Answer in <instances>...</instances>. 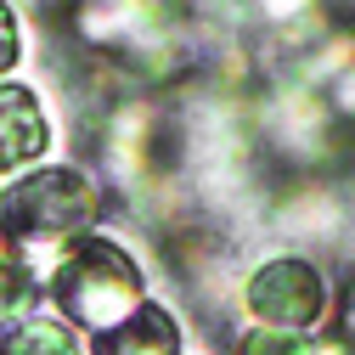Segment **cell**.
<instances>
[{"label": "cell", "mask_w": 355, "mask_h": 355, "mask_svg": "<svg viewBox=\"0 0 355 355\" xmlns=\"http://www.w3.org/2000/svg\"><path fill=\"white\" fill-rule=\"evenodd\" d=\"M51 304L73 327L113 333L141 310V271L107 237H73L51 271Z\"/></svg>", "instance_id": "6da1fadb"}, {"label": "cell", "mask_w": 355, "mask_h": 355, "mask_svg": "<svg viewBox=\"0 0 355 355\" xmlns=\"http://www.w3.org/2000/svg\"><path fill=\"white\" fill-rule=\"evenodd\" d=\"M96 214H102V187L73 164L28 169L0 198V220H6V237H17V248L73 243L85 226H96Z\"/></svg>", "instance_id": "7a4b0ae2"}, {"label": "cell", "mask_w": 355, "mask_h": 355, "mask_svg": "<svg viewBox=\"0 0 355 355\" xmlns=\"http://www.w3.org/2000/svg\"><path fill=\"white\" fill-rule=\"evenodd\" d=\"M243 304L259 327H282V333H304L327 316V277L310 265L304 254H271L248 277Z\"/></svg>", "instance_id": "3957f363"}, {"label": "cell", "mask_w": 355, "mask_h": 355, "mask_svg": "<svg viewBox=\"0 0 355 355\" xmlns=\"http://www.w3.org/2000/svg\"><path fill=\"white\" fill-rule=\"evenodd\" d=\"M51 147V119L28 85L0 79V175H17Z\"/></svg>", "instance_id": "277c9868"}, {"label": "cell", "mask_w": 355, "mask_h": 355, "mask_svg": "<svg viewBox=\"0 0 355 355\" xmlns=\"http://www.w3.org/2000/svg\"><path fill=\"white\" fill-rule=\"evenodd\" d=\"M338 220H344V209H338V198L327 187H293L277 203V226L288 237H299V243H327L338 232Z\"/></svg>", "instance_id": "5b68a950"}, {"label": "cell", "mask_w": 355, "mask_h": 355, "mask_svg": "<svg viewBox=\"0 0 355 355\" xmlns=\"http://www.w3.org/2000/svg\"><path fill=\"white\" fill-rule=\"evenodd\" d=\"M102 355H181V333H175L169 310L141 304L124 327L102 333Z\"/></svg>", "instance_id": "8992f818"}, {"label": "cell", "mask_w": 355, "mask_h": 355, "mask_svg": "<svg viewBox=\"0 0 355 355\" xmlns=\"http://www.w3.org/2000/svg\"><path fill=\"white\" fill-rule=\"evenodd\" d=\"M254 12L277 40H288V46L310 51L316 40H327V0H254Z\"/></svg>", "instance_id": "52a82bcc"}, {"label": "cell", "mask_w": 355, "mask_h": 355, "mask_svg": "<svg viewBox=\"0 0 355 355\" xmlns=\"http://www.w3.org/2000/svg\"><path fill=\"white\" fill-rule=\"evenodd\" d=\"M0 355H85V344H79L73 322H62V316H34V322L12 327V338L0 344Z\"/></svg>", "instance_id": "ba28073f"}, {"label": "cell", "mask_w": 355, "mask_h": 355, "mask_svg": "<svg viewBox=\"0 0 355 355\" xmlns=\"http://www.w3.org/2000/svg\"><path fill=\"white\" fill-rule=\"evenodd\" d=\"M28 304H34V271L23 259H6L0 265V333L17 327L28 316Z\"/></svg>", "instance_id": "9c48e42d"}, {"label": "cell", "mask_w": 355, "mask_h": 355, "mask_svg": "<svg viewBox=\"0 0 355 355\" xmlns=\"http://www.w3.org/2000/svg\"><path fill=\"white\" fill-rule=\"evenodd\" d=\"M232 355H310V344L299 333H282V327H254V333H237Z\"/></svg>", "instance_id": "30bf717a"}, {"label": "cell", "mask_w": 355, "mask_h": 355, "mask_svg": "<svg viewBox=\"0 0 355 355\" xmlns=\"http://www.w3.org/2000/svg\"><path fill=\"white\" fill-rule=\"evenodd\" d=\"M322 102H327V113L338 119V130H355V62H349L344 73H333V79H327Z\"/></svg>", "instance_id": "8fae6325"}, {"label": "cell", "mask_w": 355, "mask_h": 355, "mask_svg": "<svg viewBox=\"0 0 355 355\" xmlns=\"http://www.w3.org/2000/svg\"><path fill=\"white\" fill-rule=\"evenodd\" d=\"M23 57V23H17V6L0 0V73H12Z\"/></svg>", "instance_id": "7c38bea8"}, {"label": "cell", "mask_w": 355, "mask_h": 355, "mask_svg": "<svg viewBox=\"0 0 355 355\" xmlns=\"http://www.w3.org/2000/svg\"><path fill=\"white\" fill-rule=\"evenodd\" d=\"M17 6H28V12H46V17H51V12H73L79 0H17Z\"/></svg>", "instance_id": "4fadbf2b"}, {"label": "cell", "mask_w": 355, "mask_h": 355, "mask_svg": "<svg viewBox=\"0 0 355 355\" xmlns=\"http://www.w3.org/2000/svg\"><path fill=\"white\" fill-rule=\"evenodd\" d=\"M344 338H349V344H355V299H349V304H344Z\"/></svg>", "instance_id": "5bb4252c"}]
</instances>
